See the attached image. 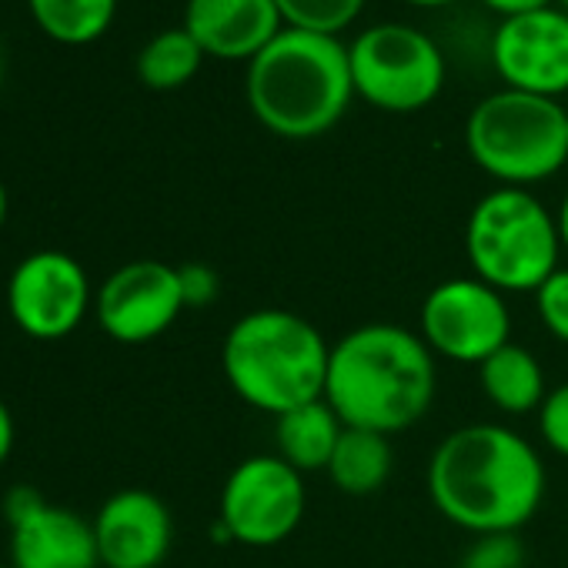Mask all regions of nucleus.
Returning <instances> with one entry per match:
<instances>
[{"label": "nucleus", "instance_id": "obj_1", "mask_svg": "<svg viewBox=\"0 0 568 568\" xmlns=\"http://www.w3.org/2000/svg\"><path fill=\"white\" fill-rule=\"evenodd\" d=\"M428 498L468 535L518 531L545 498V462L535 445L498 422L448 432L428 458Z\"/></svg>", "mask_w": 568, "mask_h": 568}, {"label": "nucleus", "instance_id": "obj_2", "mask_svg": "<svg viewBox=\"0 0 568 568\" xmlns=\"http://www.w3.org/2000/svg\"><path fill=\"white\" fill-rule=\"evenodd\" d=\"M438 358L395 322H365L332 345L325 402L348 428L398 435L418 425L438 392Z\"/></svg>", "mask_w": 568, "mask_h": 568}, {"label": "nucleus", "instance_id": "obj_3", "mask_svg": "<svg viewBox=\"0 0 568 568\" xmlns=\"http://www.w3.org/2000/svg\"><path fill=\"white\" fill-rule=\"evenodd\" d=\"M254 121L284 141H312L338 128L355 84L348 44L332 34L284 28L244 71Z\"/></svg>", "mask_w": 568, "mask_h": 568}, {"label": "nucleus", "instance_id": "obj_4", "mask_svg": "<svg viewBox=\"0 0 568 568\" xmlns=\"http://www.w3.org/2000/svg\"><path fill=\"white\" fill-rule=\"evenodd\" d=\"M328 358L325 335L288 308L241 315L221 345V372L231 392L274 418L325 398Z\"/></svg>", "mask_w": 568, "mask_h": 568}, {"label": "nucleus", "instance_id": "obj_5", "mask_svg": "<svg viewBox=\"0 0 568 568\" xmlns=\"http://www.w3.org/2000/svg\"><path fill=\"white\" fill-rule=\"evenodd\" d=\"M561 251L555 214L525 187H495L468 214L465 257L471 274L501 295H535L561 267Z\"/></svg>", "mask_w": 568, "mask_h": 568}, {"label": "nucleus", "instance_id": "obj_6", "mask_svg": "<svg viewBox=\"0 0 568 568\" xmlns=\"http://www.w3.org/2000/svg\"><path fill=\"white\" fill-rule=\"evenodd\" d=\"M468 158L498 187H535L568 161V111L555 98L501 88L465 121Z\"/></svg>", "mask_w": 568, "mask_h": 568}, {"label": "nucleus", "instance_id": "obj_7", "mask_svg": "<svg viewBox=\"0 0 568 568\" xmlns=\"http://www.w3.org/2000/svg\"><path fill=\"white\" fill-rule=\"evenodd\" d=\"M355 98L385 114H415L438 101L448 64L422 28L382 21L348 44Z\"/></svg>", "mask_w": 568, "mask_h": 568}, {"label": "nucleus", "instance_id": "obj_8", "mask_svg": "<svg viewBox=\"0 0 568 568\" xmlns=\"http://www.w3.org/2000/svg\"><path fill=\"white\" fill-rule=\"evenodd\" d=\"M308 508L305 475L277 455H247L221 485V535L244 548L288 541Z\"/></svg>", "mask_w": 568, "mask_h": 568}, {"label": "nucleus", "instance_id": "obj_9", "mask_svg": "<svg viewBox=\"0 0 568 568\" xmlns=\"http://www.w3.org/2000/svg\"><path fill=\"white\" fill-rule=\"evenodd\" d=\"M418 335L435 358L481 365L511 342V308L481 277H448L425 295Z\"/></svg>", "mask_w": 568, "mask_h": 568}, {"label": "nucleus", "instance_id": "obj_10", "mask_svg": "<svg viewBox=\"0 0 568 568\" xmlns=\"http://www.w3.org/2000/svg\"><path fill=\"white\" fill-rule=\"evenodd\" d=\"M94 305L91 277L68 251H34L8 277V315L34 342H61L81 328Z\"/></svg>", "mask_w": 568, "mask_h": 568}, {"label": "nucleus", "instance_id": "obj_11", "mask_svg": "<svg viewBox=\"0 0 568 568\" xmlns=\"http://www.w3.org/2000/svg\"><path fill=\"white\" fill-rule=\"evenodd\" d=\"M181 277L174 264L141 257L114 267L94 295V315L108 338L144 345L161 338L184 312Z\"/></svg>", "mask_w": 568, "mask_h": 568}, {"label": "nucleus", "instance_id": "obj_12", "mask_svg": "<svg viewBox=\"0 0 568 568\" xmlns=\"http://www.w3.org/2000/svg\"><path fill=\"white\" fill-rule=\"evenodd\" d=\"M488 58L505 88L558 101L568 91V14L545 8L501 21Z\"/></svg>", "mask_w": 568, "mask_h": 568}, {"label": "nucleus", "instance_id": "obj_13", "mask_svg": "<svg viewBox=\"0 0 568 568\" xmlns=\"http://www.w3.org/2000/svg\"><path fill=\"white\" fill-rule=\"evenodd\" d=\"M91 521L101 568H158L174 545L171 508L148 488L114 491Z\"/></svg>", "mask_w": 568, "mask_h": 568}, {"label": "nucleus", "instance_id": "obj_14", "mask_svg": "<svg viewBox=\"0 0 568 568\" xmlns=\"http://www.w3.org/2000/svg\"><path fill=\"white\" fill-rule=\"evenodd\" d=\"M181 28L204 58L251 64L284 31V21L274 0H187Z\"/></svg>", "mask_w": 568, "mask_h": 568}, {"label": "nucleus", "instance_id": "obj_15", "mask_svg": "<svg viewBox=\"0 0 568 568\" xmlns=\"http://www.w3.org/2000/svg\"><path fill=\"white\" fill-rule=\"evenodd\" d=\"M8 528L14 568H101L94 521L74 508L44 498Z\"/></svg>", "mask_w": 568, "mask_h": 568}, {"label": "nucleus", "instance_id": "obj_16", "mask_svg": "<svg viewBox=\"0 0 568 568\" xmlns=\"http://www.w3.org/2000/svg\"><path fill=\"white\" fill-rule=\"evenodd\" d=\"M345 422L338 412L318 398L308 405H298L274 418V455L284 458L302 475L308 471H328V462L342 442Z\"/></svg>", "mask_w": 568, "mask_h": 568}, {"label": "nucleus", "instance_id": "obj_17", "mask_svg": "<svg viewBox=\"0 0 568 568\" xmlns=\"http://www.w3.org/2000/svg\"><path fill=\"white\" fill-rule=\"evenodd\" d=\"M478 385H481V395L501 415H511V418L538 412L545 395L551 392L538 355L518 342H508L505 348H498L491 358L478 365Z\"/></svg>", "mask_w": 568, "mask_h": 568}, {"label": "nucleus", "instance_id": "obj_18", "mask_svg": "<svg viewBox=\"0 0 568 568\" xmlns=\"http://www.w3.org/2000/svg\"><path fill=\"white\" fill-rule=\"evenodd\" d=\"M392 465H395V452L388 435L345 425L342 442L328 462V478L342 495L365 498L388 485Z\"/></svg>", "mask_w": 568, "mask_h": 568}, {"label": "nucleus", "instance_id": "obj_19", "mask_svg": "<svg viewBox=\"0 0 568 568\" xmlns=\"http://www.w3.org/2000/svg\"><path fill=\"white\" fill-rule=\"evenodd\" d=\"M28 11L51 41L81 48L108 34L118 0H28Z\"/></svg>", "mask_w": 568, "mask_h": 568}, {"label": "nucleus", "instance_id": "obj_20", "mask_svg": "<svg viewBox=\"0 0 568 568\" xmlns=\"http://www.w3.org/2000/svg\"><path fill=\"white\" fill-rule=\"evenodd\" d=\"M204 51L184 28H168L154 34L138 54V78L151 91H178L197 78Z\"/></svg>", "mask_w": 568, "mask_h": 568}, {"label": "nucleus", "instance_id": "obj_21", "mask_svg": "<svg viewBox=\"0 0 568 568\" xmlns=\"http://www.w3.org/2000/svg\"><path fill=\"white\" fill-rule=\"evenodd\" d=\"M274 4L284 28L342 38V31H348L362 18L368 0H274Z\"/></svg>", "mask_w": 568, "mask_h": 568}, {"label": "nucleus", "instance_id": "obj_22", "mask_svg": "<svg viewBox=\"0 0 568 568\" xmlns=\"http://www.w3.org/2000/svg\"><path fill=\"white\" fill-rule=\"evenodd\" d=\"M528 551L518 531H495V535H475V541L465 548L458 568H525Z\"/></svg>", "mask_w": 568, "mask_h": 568}, {"label": "nucleus", "instance_id": "obj_23", "mask_svg": "<svg viewBox=\"0 0 568 568\" xmlns=\"http://www.w3.org/2000/svg\"><path fill=\"white\" fill-rule=\"evenodd\" d=\"M535 312L545 332L555 342L568 345V267L565 264L535 292Z\"/></svg>", "mask_w": 568, "mask_h": 568}, {"label": "nucleus", "instance_id": "obj_24", "mask_svg": "<svg viewBox=\"0 0 568 568\" xmlns=\"http://www.w3.org/2000/svg\"><path fill=\"white\" fill-rule=\"evenodd\" d=\"M535 415H538V435H541V442L555 455L568 458V382L558 385V388H551Z\"/></svg>", "mask_w": 568, "mask_h": 568}, {"label": "nucleus", "instance_id": "obj_25", "mask_svg": "<svg viewBox=\"0 0 568 568\" xmlns=\"http://www.w3.org/2000/svg\"><path fill=\"white\" fill-rule=\"evenodd\" d=\"M178 277H181V295L187 308H207L221 292V277L211 264H201V261L178 264Z\"/></svg>", "mask_w": 568, "mask_h": 568}, {"label": "nucleus", "instance_id": "obj_26", "mask_svg": "<svg viewBox=\"0 0 568 568\" xmlns=\"http://www.w3.org/2000/svg\"><path fill=\"white\" fill-rule=\"evenodd\" d=\"M481 4L491 14H498L501 21H508V18H521V14H535V11L555 8V0H481Z\"/></svg>", "mask_w": 568, "mask_h": 568}, {"label": "nucleus", "instance_id": "obj_27", "mask_svg": "<svg viewBox=\"0 0 568 568\" xmlns=\"http://www.w3.org/2000/svg\"><path fill=\"white\" fill-rule=\"evenodd\" d=\"M14 438H18V428H14V415L11 408L0 398V465H4L14 452Z\"/></svg>", "mask_w": 568, "mask_h": 568}, {"label": "nucleus", "instance_id": "obj_28", "mask_svg": "<svg viewBox=\"0 0 568 568\" xmlns=\"http://www.w3.org/2000/svg\"><path fill=\"white\" fill-rule=\"evenodd\" d=\"M555 221H558L561 247L568 251V191H565V197H561V204H558V211H555Z\"/></svg>", "mask_w": 568, "mask_h": 568}, {"label": "nucleus", "instance_id": "obj_29", "mask_svg": "<svg viewBox=\"0 0 568 568\" xmlns=\"http://www.w3.org/2000/svg\"><path fill=\"white\" fill-rule=\"evenodd\" d=\"M408 8H422V11H438V8H452L462 4V0H405Z\"/></svg>", "mask_w": 568, "mask_h": 568}, {"label": "nucleus", "instance_id": "obj_30", "mask_svg": "<svg viewBox=\"0 0 568 568\" xmlns=\"http://www.w3.org/2000/svg\"><path fill=\"white\" fill-rule=\"evenodd\" d=\"M8 211H11V201H8V187H4V181H0V227H4V221H8Z\"/></svg>", "mask_w": 568, "mask_h": 568}, {"label": "nucleus", "instance_id": "obj_31", "mask_svg": "<svg viewBox=\"0 0 568 568\" xmlns=\"http://www.w3.org/2000/svg\"><path fill=\"white\" fill-rule=\"evenodd\" d=\"M555 8H558V11H565V14H568V0H555Z\"/></svg>", "mask_w": 568, "mask_h": 568}, {"label": "nucleus", "instance_id": "obj_32", "mask_svg": "<svg viewBox=\"0 0 568 568\" xmlns=\"http://www.w3.org/2000/svg\"><path fill=\"white\" fill-rule=\"evenodd\" d=\"M0 74H4V54H0Z\"/></svg>", "mask_w": 568, "mask_h": 568}, {"label": "nucleus", "instance_id": "obj_33", "mask_svg": "<svg viewBox=\"0 0 568 568\" xmlns=\"http://www.w3.org/2000/svg\"><path fill=\"white\" fill-rule=\"evenodd\" d=\"M0 568H14V565H11V561H8V565H0Z\"/></svg>", "mask_w": 568, "mask_h": 568}]
</instances>
